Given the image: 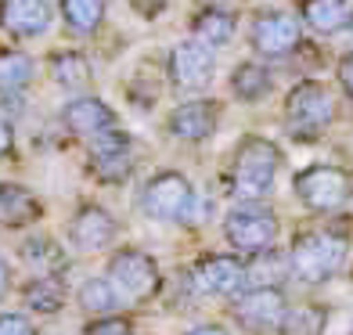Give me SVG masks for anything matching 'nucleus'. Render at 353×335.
Segmentation results:
<instances>
[{"instance_id": "17", "label": "nucleus", "mask_w": 353, "mask_h": 335, "mask_svg": "<svg viewBox=\"0 0 353 335\" xmlns=\"http://www.w3.org/2000/svg\"><path fill=\"white\" fill-rule=\"evenodd\" d=\"M43 199L26 184H0V227L26 231L43 220Z\"/></svg>"}, {"instance_id": "31", "label": "nucleus", "mask_w": 353, "mask_h": 335, "mask_svg": "<svg viewBox=\"0 0 353 335\" xmlns=\"http://www.w3.org/2000/svg\"><path fill=\"white\" fill-rule=\"evenodd\" d=\"M335 83H339V90L353 101V51H346L339 61H335Z\"/></svg>"}, {"instance_id": "23", "label": "nucleus", "mask_w": 353, "mask_h": 335, "mask_svg": "<svg viewBox=\"0 0 353 335\" xmlns=\"http://www.w3.org/2000/svg\"><path fill=\"white\" fill-rule=\"evenodd\" d=\"M19 256L22 263L33 270V274H51V278H61L69 267V252L61 249L51 234H29L26 242L19 245Z\"/></svg>"}, {"instance_id": "5", "label": "nucleus", "mask_w": 353, "mask_h": 335, "mask_svg": "<svg viewBox=\"0 0 353 335\" xmlns=\"http://www.w3.org/2000/svg\"><path fill=\"white\" fill-rule=\"evenodd\" d=\"M292 199L310 216H339L353 205V170L339 163H310L292 173Z\"/></svg>"}, {"instance_id": "25", "label": "nucleus", "mask_w": 353, "mask_h": 335, "mask_svg": "<svg viewBox=\"0 0 353 335\" xmlns=\"http://www.w3.org/2000/svg\"><path fill=\"white\" fill-rule=\"evenodd\" d=\"M328 303L321 299H292V307L285 310V321L278 328V335H325L328 332Z\"/></svg>"}, {"instance_id": "16", "label": "nucleus", "mask_w": 353, "mask_h": 335, "mask_svg": "<svg viewBox=\"0 0 353 335\" xmlns=\"http://www.w3.org/2000/svg\"><path fill=\"white\" fill-rule=\"evenodd\" d=\"M0 29L14 40H33L51 29L47 0H0Z\"/></svg>"}, {"instance_id": "29", "label": "nucleus", "mask_w": 353, "mask_h": 335, "mask_svg": "<svg viewBox=\"0 0 353 335\" xmlns=\"http://www.w3.org/2000/svg\"><path fill=\"white\" fill-rule=\"evenodd\" d=\"M79 335H137V325L130 314H108V317H87Z\"/></svg>"}, {"instance_id": "1", "label": "nucleus", "mask_w": 353, "mask_h": 335, "mask_svg": "<svg viewBox=\"0 0 353 335\" xmlns=\"http://www.w3.org/2000/svg\"><path fill=\"white\" fill-rule=\"evenodd\" d=\"M288 267L292 281L317 289L350 270L353 260V216H314V223H303L288 238Z\"/></svg>"}, {"instance_id": "36", "label": "nucleus", "mask_w": 353, "mask_h": 335, "mask_svg": "<svg viewBox=\"0 0 353 335\" xmlns=\"http://www.w3.org/2000/svg\"><path fill=\"white\" fill-rule=\"evenodd\" d=\"M350 281H353V260H350Z\"/></svg>"}, {"instance_id": "26", "label": "nucleus", "mask_w": 353, "mask_h": 335, "mask_svg": "<svg viewBox=\"0 0 353 335\" xmlns=\"http://www.w3.org/2000/svg\"><path fill=\"white\" fill-rule=\"evenodd\" d=\"M47 69H51V79L61 90H87L94 79L90 58L83 51H54L47 58Z\"/></svg>"}, {"instance_id": "33", "label": "nucleus", "mask_w": 353, "mask_h": 335, "mask_svg": "<svg viewBox=\"0 0 353 335\" xmlns=\"http://www.w3.org/2000/svg\"><path fill=\"white\" fill-rule=\"evenodd\" d=\"M130 8L141 14V19H159V14H163L166 11V0H130Z\"/></svg>"}, {"instance_id": "13", "label": "nucleus", "mask_w": 353, "mask_h": 335, "mask_svg": "<svg viewBox=\"0 0 353 335\" xmlns=\"http://www.w3.org/2000/svg\"><path fill=\"white\" fill-rule=\"evenodd\" d=\"M119 242V220L101 202H79L69 216V245L76 252H105Z\"/></svg>"}, {"instance_id": "4", "label": "nucleus", "mask_w": 353, "mask_h": 335, "mask_svg": "<svg viewBox=\"0 0 353 335\" xmlns=\"http://www.w3.org/2000/svg\"><path fill=\"white\" fill-rule=\"evenodd\" d=\"M105 278L116 285V292L123 296L126 310L148 307V303L163 299L166 289V270L148 249L141 245H119L108 252L105 260Z\"/></svg>"}, {"instance_id": "32", "label": "nucleus", "mask_w": 353, "mask_h": 335, "mask_svg": "<svg viewBox=\"0 0 353 335\" xmlns=\"http://www.w3.org/2000/svg\"><path fill=\"white\" fill-rule=\"evenodd\" d=\"M184 335H234L228 321H199V325H191Z\"/></svg>"}, {"instance_id": "7", "label": "nucleus", "mask_w": 353, "mask_h": 335, "mask_svg": "<svg viewBox=\"0 0 353 335\" xmlns=\"http://www.w3.org/2000/svg\"><path fill=\"white\" fill-rule=\"evenodd\" d=\"M195 199H199V191H195V184H191L188 173H181V170H159V173H152V177L141 184L137 210H141V216H148L155 223L184 227Z\"/></svg>"}, {"instance_id": "6", "label": "nucleus", "mask_w": 353, "mask_h": 335, "mask_svg": "<svg viewBox=\"0 0 353 335\" xmlns=\"http://www.w3.org/2000/svg\"><path fill=\"white\" fill-rule=\"evenodd\" d=\"M281 116H285V130L296 141H321L339 119V101H335L328 83L307 76L288 87Z\"/></svg>"}, {"instance_id": "9", "label": "nucleus", "mask_w": 353, "mask_h": 335, "mask_svg": "<svg viewBox=\"0 0 353 335\" xmlns=\"http://www.w3.org/2000/svg\"><path fill=\"white\" fill-rule=\"evenodd\" d=\"M184 270L199 303L205 299L228 303L238 292H245V256H238L231 249H202Z\"/></svg>"}, {"instance_id": "19", "label": "nucleus", "mask_w": 353, "mask_h": 335, "mask_svg": "<svg viewBox=\"0 0 353 335\" xmlns=\"http://www.w3.org/2000/svg\"><path fill=\"white\" fill-rule=\"evenodd\" d=\"M299 22L314 29L317 37H335L353 26V4L350 0H299Z\"/></svg>"}, {"instance_id": "2", "label": "nucleus", "mask_w": 353, "mask_h": 335, "mask_svg": "<svg viewBox=\"0 0 353 335\" xmlns=\"http://www.w3.org/2000/svg\"><path fill=\"white\" fill-rule=\"evenodd\" d=\"M285 152L263 134H245L231 148L228 163V195L231 202H270L278 187Z\"/></svg>"}, {"instance_id": "21", "label": "nucleus", "mask_w": 353, "mask_h": 335, "mask_svg": "<svg viewBox=\"0 0 353 335\" xmlns=\"http://www.w3.org/2000/svg\"><path fill=\"white\" fill-rule=\"evenodd\" d=\"M228 90L234 101L242 105H260L274 94V72L263 61H238L228 76Z\"/></svg>"}, {"instance_id": "18", "label": "nucleus", "mask_w": 353, "mask_h": 335, "mask_svg": "<svg viewBox=\"0 0 353 335\" xmlns=\"http://www.w3.org/2000/svg\"><path fill=\"white\" fill-rule=\"evenodd\" d=\"M19 299L29 314L37 317H54L65 310L69 303V289H65V278H51V274H33L22 281Z\"/></svg>"}, {"instance_id": "24", "label": "nucleus", "mask_w": 353, "mask_h": 335, "mask_svg": "<svg viewBox=\"0 0 353 335\" xmlns=\"http://www.w3.org/2000/svg\"><path fill=\"white\" fill-rule=\"evenodd\" d=\"M76 307L83 310L87 317H108V314H123L126 303H123V296L116 292V285H112L105 274H94V278L79 281Z\"/></svg>"}, {"instance_id": "15", "label": "nucleus", "mask_w": 353, "mask_h": 335, "mask_svg": "<svg viewBox=\"0 0 353 335\" xmlns=\"http://www.w3.org/2000/svg\"><path fill=\"white\" fill-rule=\"evenodd\" d=\"M61 126L72 134V137H83V141H94L108 130H119V116L116 108L101 98H72L65 108H61Z\"/></svg>"}, {"instance_id": "30", "label": "nucleus", "mask_w": 353, "mask_h": 335, "mask_svg": "<svg viewBox=\"0 0 353 335\" xmlns=\"http://www.w3.org/2000/svg\"><path fill=\"white\" fill-rule=\"evenodd\" d=\"M0 335H40V328L33 325V317L8 310V314H0Z\"/></svg>"}, {"instance_id": "14", "label": "nucleus", "mask_w": 353, "mask_h": 335, "mask_svg": "<svg viewBox=\"0 0 353 335\" xmlns=\"http://www.w3.org/2000/svg\"><path fill=\"white\" fill-rule=\"evenodd\" d=\"M223 119V105L213 98H191L181 101L170 116H166V134L173 141H184V145H202L220 130Z\"/></svg>"}, {"instance_id": "10", "label": "nucleus", "mask_w": 353, "mask_h": 335, "mask_svg": "<svg viewBox=\"0 0 353 335\" xmlns=\"http://www.w3.org/2000/svg\"><path fill=\"white\" fill-rule=\"evenodd\" d=\"M137 170V145L126 130H108L87 141V173L98 184H126Z\"/></svg>"}, {"instance_id": "27", "label": "nucleus", "mask_w": 353, "mask_h": 335, "mask_svg": "<svg viewBox=\"0 0 353 335\" xmlns=\"http://www.w3.org/2000/svg\"><path fill=\"white\" fill-rule=\"evenodd\" d=\"M37 61L19 47H0V94L4 98H19V94L33 83Z\"/></svg>"}, {"instance_id": "8", "label": "nucleus", "mask_w": 353, "mask_h": 335, "mask_svg": "<svg viewBox=\"0 0 353 335\" xmlns=\"http://www.w3.org/2000/svg\"><path fill=\"white\" fill-rule=\"evenodd\" d=\"M288 307H292L288 289H245L223 303V317L238 335H278Z\"/></svg>"}, {"instance_id": "12", "label": "nucleus", "mask_w": 353, "mask_h": 335, "mask_svg": "<svg viewBox=\"0 0 353 335\" xmlns=\"http://www.w3.org/2000/svg\"><path fill=\"white\" fill-rule=\"evenodd\" d=\"M166 76L176 90L199 94V90L210 87L213 76H216V51L199 43V40L173 43L170 54H166Z\"/></svg>"}, {"instance_id": "3", "label": "nucleus", "mask_w": 353, "mask_h": 335, "mask_svg": "<svg viewBox=\"0 0 353 335\" xmlns=\"http://www.w3.org/2000/svg\"><path fill=\"white\" fill-rule=\"evenodd\" d=\"M223 245L238 256H256L263 249L281 245L285 220L274 210V202H231L220 213Z\"/></svg>"}, {"instance_id": "28", "label": "nucleus", "mask_w": 353, "mask_h": 335, "mask_svg": "<svg viewBox=\"0 0 353 335\" xmlns=\"http://www.w3.org/2000/svg\"><path fill=\"white\" fill-rule=\"evenodd\" d=\"M105 11H108L105 0H61V22L79 37L98 33L105 22Z\"/></svg>"}, {"instance_id": "22", "label": "nucleus", "mask_w": 353, "mask_h": 335, "mask_svg": "<svg viewBox=\"0 0 353 335\" xmlns=\"http://www.w3.org/2000/svg\"><path fill=\"white\" fill-rule=\"evenodd\" d=\"M238 33V14L228 11V8H199L191 14V40H199L205 47H228Z\"/></svg>"}, {"instance_id": "20", "label": "nucleus", "mask_w": 353, "mask_h": 335, "mask_svg": "<svg viewBox=\"0 0 353 335\" xmlns=\"http://www.w3.org/2000/svg\"><path fill=\"white\" fill-rule=\"evenodd\" d=\"M288 281H292V267L285 245L245 256V289H288Z\"/></svg>"}, {"instance_id": "35", "label": "nucleus", "mask_w": 353, "mask_h": 335, "mask_svg": "<svg viewBox=\"0 0 353 335\" xmlns=\"http://www.w3.org/2000/svg\"><path fill=\"white\" fill-rule=\"evenodd\" d=\"M11 292V263L0 256V299H4Z\"/></svg>"}, {"instance_id": "34", "label": "nucleus", "mask_w": 353, "mask_h": 335, "mask_svg": "<svg viewBox=\"0 0 353 335\" xmlns=\"http://www.w3.org/2000/svg\"><path fill=\"white\" fill-rule=\"evenodd\" d=\"M14 152V126L8 119H0V159H8Z\"/></svg>"}, {"instance_id": "11", "label": "nucleus", "mask_w": 353, "mask_h": 335, "mask_svg": "<svg viewBox=\"0 0 353 335\" xmlns=\"http://www.w3.org/2000/svg\"><path fill=\"white\" fill-rule=\"evenodd\" d=\"M249 47L252 54L267 61L288 58L303 47V22L296 11H260L249 26Z\"/></svg>"}]
</instances>
